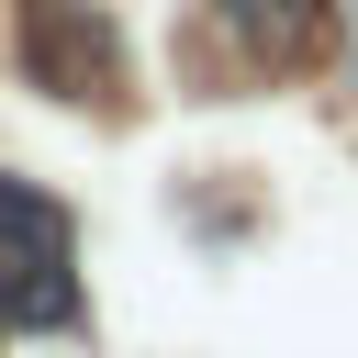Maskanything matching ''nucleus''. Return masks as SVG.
<instances>
[{
    "label": "nucleus",
    "mask_w": 358,
    "mask_h": 358,
    "mask_svg": "<svg viewBox=\"0 0 358 358\" xmlns=\"http://www.w3.org/2000/svg\"><path fill=\"white\" fill-rule=\"evenodd\" d=\"M213 22H224V45H235L257 78H291V67H313V56H324L336 0H213Z\"/></svg>",
    "instance_id": "7ed1b4c3"
},
{
    "label": "nucleus",
    "mask_w": 358,
    "mask_h": 358,
    "mask_svg": "<svg viewBox=\"0 0 358 358\" xmlns=\"http://www.w3.org/2000/svg\"><path fill=\"white\" fill-rule=\"evenodd\" d=\"M78 324V235L67 201L0 168V336H45Z\"/></svg>",
    "instance_id": "f257e3e1"
},
{
    "label": "nucleus",
    "mask_w": 358,
    "mask_h": 358,
    "mask_svg": "<svg viewBox=\"0 0 358 358\" xmlns=\"http://www.w3.org/2000/svg\"><path fill=\"white\" fill-rule=\"evenodd\" d=\"M22 67L56 101H123V34L101 0H34L22 11Z\"/></svg>",
    "instance_id": "f03ea898"
}]
</instances>
